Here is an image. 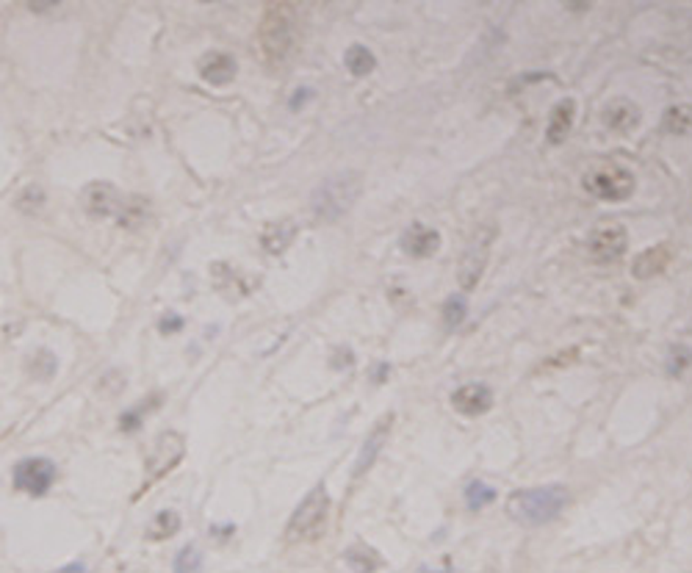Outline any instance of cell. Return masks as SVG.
<instances>
[{
	"label": "cell",
	"instance_id": "1",
	"mask_svg": "<svg viewBox=\"0 0 692 573\" xmlns=\"http://www.w3.org/2000/svg\"><path fill=\"white\" fill-rule=\"evenodd\" d=\"M568 501L570 496L562 485L529 488L510 496V512L523 527H543L568 507Z\"/></svg>",
	"mask_w": 692,
	"mask_h": 573
},
{
	"label": "cell",
	"instance_id": "2",
	"mask_svg": "<svg viewBox=\"0 0 692 573\" xmlns=\"http://www.w3.org/2000/svg\"><path fill=\"white\" fill-rule=\"evenodd\" d=\"M327 518H330V496H327L325 485H318L294 510L288 527H286V540L294 543V546L316 540L318 535L325 532Z\"/></svg>",
	"mask_w": 692,
	"mask_h": 573
},
{
	"label": "cell",
	"instance_id": "3",
	"mask_svg": "<svg viewBox=\"0 0 692 573\" xmlns=\"http://www.w3.org/2000/svg\"><path fill=\"white\" fill-rule=\"evenodd\" d=\"M357 194H360L357 175H352V172L333 175L313 191V214L325 222H333L349 211Z\"/></svg>",
	"mask_w": 692,
	"mask_h": 573
},
{
	"label": "cell",
	"instance_id": "4",
	"mask_svg": "<svg viewBox=\"0 0 692 573\" xmlns=\"http://www.w3.org/2000/svg\"><path fill=\"white\" fill-rule=\"evenodd\" d=\"M584 189H588V194H593L596 199L620 202L634 191V175L623 167H615V164L599 167L584 178Z\"/></svg>",
	"mask_w": 692,
	"mask_h": 573
},
{
	"label": "cell",
	"instance_id": "5",
	"mask_svg": "<svg viewBox=\"0 0 692 573\" xmlns=\"http://www.w3.org/2000/svg\"><path fill=\"white\" fill-rule=\"evenodd\" d=\"M186 454V443L178 432H164L155 441L150 457H147V480H144V490L158 482L161 477H167L172 468L180 462V457Z\"/></svg>",
	"mask_w": 692,
	"mask_h": 573
},
{
	"label": "cell",
	"instance_id": "6",
	"mask_svg": "<svg viewBox=\"0 0 692 573\" xmlns=\"http://www.w3.org/2000/svg\"><path fill=\"white\" fill-rule=\"evenodd\" d=\"M291 42V12L286 4H275L266 12V23H263V50L266 59L278 62L286 56Z\"/></svg>",
	"mask_w": 692,
	"mask_h": 573
},
{
	"label": "cell",
	"instance_id": "7",
	"mask_svg": "<svg viewBox=\"0 0 692 573\" xmlns=\"http://www.w3.org/2000/svg\"><path fill=\"white\" fill-rule=\"evenodd\" d=\"M56 482V465L44 457H28L15 468V488L31 496H44Z\"/></svg>",
	"mask_w": 692,
	"mask_h": 573
},
{
	"label": "cell",
	"instance_id": "8",
	"mask_svg": "<svg viewBox=\"0 0 692 573\" xmlns=\"http://www.w3.org/2000/svg\"><path fill=\"white\" fill-rule=\"evenodd\" d=\"M588 249H590L593 260H599V264H612V260H618L626 252V230L620 225L599 228L588 238Z\"/></svg>",
	"mask_w": 692,
	"mask_h": 573
},
{
	"label": "cell",
	"instance_id": "9",
	"mask_svg": "<svg viewBox=\"0 0 692 573\" xmlns=\"http://www.w3.org/2000/svg\"><path fill=\"white\" fill-rule=\"evenodd\" d=\"M452 407L460 413V415H468V419H473V415H482L493 407V391L482 383H468V385H460L454 393H452Z\"/></svg>",
	"mask_w": 692,
	"mask_h": 573
},
{
	"label": "cell",
	"instance_id": "10",
	"mask_svg": "<svg viewBox=\"0 0 692 573\" xmlns=\"http://www.w3.org/2000/svg\"><path fill=\"white\" fill-rule=\"evenodd\" d=\"M491 238L493 233L491 230H482L473 241L471 247L465 249V257H463V269H460V283L463 288H473L479 275H482L485 264H488V247H491Z\"/></svg>",
	"mask_w": 692,
	"mask_h": 573
},
{
	"label": "cell",
	"instance_id": "11",
	"mask_svg": "<svg viewBox=\"0 0 692 573\" xmlns=\"http://www.w3.org/2000/svg\"><path fill=\"white\" fill-rule=\"evenodd\" d=\"M83 205H86V211L92 217L105 219V217H114L120 211L122 199H120V191L112 183H92L83 191Z\"/></svg>",
	"mask_w": 692,
	"mask_h": 573
},
{
	"label": "cell",
	"instance_id": "12",
	"mask_svg": "<svg viewBox=\"0 0 692 573\" xmlns=\"http://www.w3.org/2000/svg\"><path fill=\"white\" fill-rule=\"evenodd\" d=\"M239 73V64L230 53H219V50H214V53H208L202 62H200V75L210 83V86H225L236 78Z\"/></svg>",
	"mask_w": 692,
	"mask_h": 573
},
{
	"label": "cell",
	"instance_id": "13",
	"mask_svg": "<svg viewBox=\"0 0 692 573\" xmlns=\"http://www.w3.org/2000/svg\"><path fill=\"white\" fill-rule=\"evenodd\" d=\"M402 247H404V252L413 255V257H430V255H435V249L441 247V236H438V230L415 222V225H410L407 233L402 236Z\"/></svg>",
	"mask_w": 692,
	"mask_h": 573
},
{
	"label": "cell",
	"instance_id": "14",
	"mask_svg": "<svg viewBox=\"0 0 692 573\" xmlns=\"http://www.w3.org/2000/svg\"><path fill=\"white\" fill-rule=\"evenodd\" d=\"M388 432H391V415L383 422V424H377L375 427V432H371L368 438H365V443H363V449H360V454H357V465H355V477H363L371 465L377 462V454L383 452V446H385V441H388Z\"/></svg>",
	"mask_w": 692,
	"mask_h": 573
},
{
	"label": "cell",
	"instance_id": "15",
	"mask_svg": "<svg viewBox=\"0 0 692 573\" xmlns=\"http://www.w3.org/2000/svg\"><path fill=\"white\" fill-rule=\"evenodd\" d=\"M637 122H640V112L629 100H615L604 109V125L615 133H629Z\"/></svg>",
	"mask_w": 692,
	"mask_h": 573
},
{
	"label": "cell",
	"instance_id": "16",
	"mask_svg": "<svg viewBox=\"0 0 692 573\" xmlns=\"http://www.w3.org/2000/svg\"><path fill=\"white\" fill-rule=\"evenodd\" d=\"M668 264H670V249L665 244H657V247L646 249L643 255H637V260H634V277H640V280L654 277Z\"/></svg>",
	"mask_w": 692,
	"mask_h": 573
},
{
	"label": "cell",
	"instance_id": "17",
	"mask_svg": "<svg viewBox=\"0 0 692 573\" xmlns=\"http://www.w3.org/2000/svg\"><path fill=\"white\" fill-rule=\"evenodd\" d=\"M573 117H576V106H573V100H562V102H557L554 112H551V120H549V141H551V144L565 141V136L570 133Z\"/></svg>",
	"mask_w": 692,
	"mask_h": 573
},
{
	"label": "cell",
	"instance_id": "18",
	"mask_svg": "<svg viewBox=\"0 0 692 573\" xmlns=\"http://www.w3.org/2000/svg\"><path fill=\"white\" fill-rule=\"evenodd\" d=\"M344 64H346V70L355 75V78H365L371 70L377 67V59H375V53L365 47V44H352L349 50H346V56H344Z\"/></svg>",
	"mask_w": 692,
	"mask_h": 573
},
{
	"label": "cell",
	"instance_id": "19",
	"mask_svg": "<svg viewBox=\"0 0 692 573\" xmlns=\"http://www.w3.org/2000/svg\"><path fill=\"white\" fill-rule=\"evenodd\" d=\"M178 529H180V518H178V512L164 510L161 515H158V518L152 520V527H150V538H152V540H164V538H172Z\"/></svg>",
	"mask_w": 692,
	"mask_h": 573
},
{
	"label": "cell",
	"instance_id": "20",
	"mask_svg": "<svg viewBox=\"0 0 692 573\" xmlns=\"http://www.w3.org/2000/svg\"><path fill=\"white\" fill-rule=\"evenodd\" d=\"M294 236H297V228H291V225H286V222H278V225H272L269 233H266L263 247L269 249V252H283V249L291 244Z\"/></svg>",
	"mask_w": 692,
	"mask_h": 573
},
{
	"label": "cell",
	"instance_id": "21",
	"mask_svg": "<svg viewBox=\"0 0 692 573\" xmlns=\"http://www.w3.org/2000/svg\"><path fill=\"white\" fill-rule=\"evenodd\" d=\"M665 128L676 136H684L692 128V109L689 106H673L665 114Z\"/></svg>",
	"mask_w": 692,
	"mask_h": 573
},
{
	"label": "cell",
	"instance_id": "22",
	"mask_svg": "<svg viewBox=\"0 0 692 573\" xmlns=\"http://www.w3.org/2000/svg\"><path fill=\"white\" fill-rule=\"evenodd\" d=\"M496 499V490L485 482H468L465 488V501L471 510H482L485 504H491Z\"/></svg>",
	"mask_w": 692,
	"mask_h": 573
},
{
	"label": "cell",
	"instance_id": "23",
	"mask_svg": "<svg viewBox=\"0 0 692 573\" xmlns=\"http://www.w3.org/2000/svg\"><path fill=\"white\" fill-rule=\"evenodd\" d=\"M689 363H692V349H687V346H673L670 360H668V372H670L673 377H681V374L687 372Z\"/></svg>",
	"mask_w": 692,
	"mask_h": 573
},
{
	"label": "cell",
	"instance_id": "24",
	"mask_svg": "<svg viewBox=\"0 0 692 573\" xmlns=\"http://www.w3.org/2000/svg\"><path fill=\"white\" fill-rule=\"evenodd\" d=\"M446 314H443V319H446V325L449 327H457L463 319H465V299L463 296H452L449 302H446Z\"/></svg>",
	"mask_w": 692,
	"mask_h": 573
},
{
	"label": "cell",
	"instance_id": "25",
	"mask_svg": "<svg viewBox=\"0 0 692 573\" xmlns=\"http://www.w3.org/2000/svg\"><path fill=\"white\" fill-rule=\"evenodd\" d=\"M175 568H178V570H194V568H200V554H197V549H194V546L183 549L180 557H178V562H175Z\"/></svg>",
	"mask_w": 692,
	"mask_h": 573
},
{
	"label": "cell",
	"instance_id": "26",
	"mask_svg": "<svg viewBox=\"0 0 692 573\" xmlns=\"http://www.w3.org/2000/svg\"><path fill=\"white\" fill-rule=\"evenodd\" d=\"M28 4V9L34 12V15H44V12H50V9H56L62 0H25Z\"/></svg>",
	"mask_w": 692,
	"mask_h": 573
},
{
	"label": "cell",
	"instance_id": "27",
	"mask_svg": "<svg viewBox=\"0 0 692 573\" xmlns=\"http://www.w3.org/2000/svg\"><path fill=\"white\" fill-rule=\"evenodd\" d=\"M180 327H183V319H178V316H167L161 322V333H172V330H180Z\"/></svg>",
	"mask_w": 692,
	"mask_h": 573
},
{
	"label": "cell",
	"instance_id": "28",
	"mask_svg": "<svg viewBox=\"0 0 692 573\" xmlns=\"http://www.w3.org/2000/svg\"><path fill=\"white\" fill-rule=\"evenodd\" d=\"M593 4V0H565V9H570V12H584Z\"/></svg>",
	"mask_w": 692,
	"mask_h": 573
},
{
	"label": "cell",
	"instance_id": "29",
	"mask_svg": "<svg viewBox=\"0 0 692 573\" xmlns=\"http://www.w3.org/2000/svg\"><path fill=\"white\" fill-rule=\"evenodd\" d=\"M205 4H214V0H205Z\"/></svg>",
	"mask_w": 692,
	"mask_h": 573
}]
</instances>
